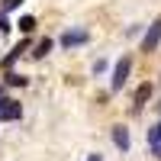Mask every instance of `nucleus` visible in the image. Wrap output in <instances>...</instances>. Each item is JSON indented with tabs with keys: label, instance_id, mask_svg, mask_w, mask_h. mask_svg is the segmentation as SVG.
<instances>
[{
	"label": "nucleus",
	"instance_id": "ddd939ff",
	"mask_svg": "<svg viewBox=\"0 0 161 161\" xmlns=\"http://www.w3.org/2000/svg\"><path fill=\"white\" fill-rule=\"evenodd\" d=\"M103 68H106V61L100 58V61H93V74H103Z\"/></svg>",
	"mask_w": 161,
	"mask_h": 161
},
{
	"label": "nucleus",
	"instance_id": "4468645a",
	"mask_svg": "<svg viewBox=\"0 0 161 161\" xmlns=\"http://www.w3.org/2000/svg\"><path fill=\"white\" fill-rule=\"evenodd\" d=\"M0 32H10V23H7V16L0 13Z\"/></svg>",
	"mask_w": 161,
	"mask_h": 161
},
{
	"label": "nucleus",
	"instance_id": "9b49d317",
	"mask_svg": "<svg viewBox=\"0 0 161 161\" xmlns=\"http://www.w3.org/2000/svg\"><path fill=\"white\" fill-rule=\"evenodd\" d=\"M148 145H152V148H155V145H161V119L148 129Z\"/></svg>",
	"mask_w": 161,
	"mask_h": 161
},
{
	"label": "nucleus",
	"instance_id": "39448f33",
	"mask_svg": "<svg viewBox=\"0 0 161 161\" xmlns=\"http://www.w3.org/2000/svg\"><path fill=\"white\" fill-rule=\"evenodd\" d=\"M152 90H155V84H148V80H145V84H139L136 93H132V110H142V106L152 100Z\"/></svg>",
	"mask_w": 161,
	"mask_h": 161
},
{
	"label": "nucleus",
	"instance_id": "9d476101",
	"mask_svg": "<svg viewBox=\"0 0 161 161\" xmlns=\"http://www.w3.org/2000/svg\"><path fill=\"white\" fill-rule=\"evenodd\" d=\"M3 84H10V87H26V74H19V71H7V77H3Z\"/></svg>",
	"mask_w": 161,
	"mask_h": 161
},
{
	"label": "nucleus",
	"instance_id": "1a4fd4ad",
	"mask_svg": "<svg viewBox=\"0 0 161 161\" xmlns=\"http://www.w3.org/2000/svg\"><path fill=\"white\" fill-rule=\"evenodd\" d=\"M16 26H19V32H23V36H32V32H36V16H32V13H26V16H19Z\"/></svg>",
	"mask_w": 161,
	"mask_h": 161
},
{
	"label": "nucleus",
	"instance_id": "2eb2a0df",
	"mask_svg": "<svg viewBox=\"0 0 161 161\" xmlns=\"http://www.w3.org/2000/svg\"><path fill=\"white\" fill-rule=\"evenodd\" d=\"M87 161H103V155H97V152H93V155H87Z\"/></svg>",
	"mask_w": 161,
	"mask_h": 161
},
{
	"label": "nucleus",
	"instance_id": "f8f14e48",
	"mask_svg": "<svg viewBox=\"0 0 161 161\" xmlns=\"http://www.w3.org/2000/svg\"><path fill=\"white\" fill-rule=\"evenodd\" d=\"M23 3V0H3V3H0V13H10V10H16Z\"/></svg>",
	"mask_w": 161,
	"mask_h": 161
},
{
	"label": "nucleus",
	"instance_id": "6e6552de",
	"mask_svg": "<svg viewBox=\"0 0 161 161\" xmlns=\"http://www.w3.org/2000/svg\"><path fill=\"white\" fill-rule=\"evenodd\" d=\"M52 48H55V42H52V39H42L39 45H32V52H29V55H32V58L39 61V58H45V55H48Z\"/></svg>",
	"mask_w": 161,
	"mask_h": 161
},
{
	"label": "nucleus",
	"instance_id": "dca6fc26",
	"mask_svg": "<svg viewBox=\"0 0 161 161\" xmlns=\"http://www.w3.org/2000/svg\"><path fill=\"white\" fill-rule=\"evenodd\" d=\"M152 152H155V158H161V145H155V148H152Z\"/></svg>",
	"mask_w": 161,
	"mask_h": 161
},
{
	"label": "nucleus",
	"instance_id": "423d86ee",
	"mask_svg": "<svg viewBox=\"0 0 161 161\" xmlns=\"http://www.w3.org/2000/svg\"><path fill=\"white\" fill-rule=\"evenodd\" d=\"M84 42H87V32L84 29H68V32L58 39L61 48H74V45H84Z\"/></svg>",
	"mask_w": 161,
	"mask_h": 161
},
{
	"label": "nucleus",
	"instance_id": "0eeeda50",
	"mask_svg": "<svg viewBox=\"0 0 161 161\" xmlns=\"http://www.w3.org/2000/svg\"><path fill=\"white\" fill-rule=\"evenodd\" d=\"M110 132H113V142H116L119 152H129V148H132V139H129V129H126V126H113Z\"/></svg>",
	"mask_w": 161,
	"mask_h": 161
},
{
	"label": "nucleus",
	"instance_id": "f03ea898",
	"mask_svg": "<svg viewBox=\"0 0 161 161\" xmlns=\"http://www.w3.org/2000/svg\"><path fill=\"white\" fill-rule=\"evenodd\" d=\"M19 116H23L19 100H13V97H0V123H16Z\"/></svg>",
	"mask_w": 161,
	"mask_h": 161
},
{
	"label": "nucleus",
	"instance_id": "7ed1b4c3",
	"mask_svg": "<svg viewBox=\"0 0 161 161\" xmlns=\"http://www.w3.org/2000/svg\"><path fill=\"white\" fill-rule=\"evenodd\" d=\"M158 42H161V19H155L148 29H145V39H142V52L145 55H152V52L158 48Z\"/></svg>",
	"mask_w": 161,
	"mask_h": 161
},
{
	"label": "nucleus",
	"instance_id": "f3484780",
	"mask_svg": "<svg viewBox=\"0 0 161 161\" xmlns=\"http://www.w3.org/2000/svg\"><path fill=\"white\" fill-rule=\"evenodd\" d=\"M0 97H3V84H0Z\"/></svg>",
	"mask_w": 161,
	"mask_h": 161
},
{
	"label": "nucleus",
	"instance_id": "20e7f679",
	"mask_svg": "<svg viewBox=\"0 0 161 161\" xmlns=\"http://www.w3.org/2000/svg\"><path fill=\"white\" fill-rule=\"evenodd\" d=\"M26 52H32V42H29V36H23V42H19V45H13V48H10V55H7L3 61H0V64H3V68L10 71L13 64H16V61L26 55Z\"/></svg>",
	"mask_w": 161,
	"mask_h": 161
},
{
	"label": "nucleus",
	"instance_id": "f257e3e1",
	"mask_svg": "<svg viewBox=\"0 0 161 161\" xmlns=\"http://www.w3.org/2000/svg\"><path fill=\"white\" fill-rule=\"evenodd\" d=\"M129 74H132V58L129 55H123L116 61V68H113V77H110V90L116 93V90H123L126 87V80H129Z\"/></svg>",
	"mask_w": 161,
	"mask_h": 161
}]
</instances>
